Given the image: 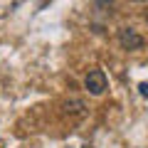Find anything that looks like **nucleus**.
Returning <instances> with one entry per match:
<instances>
[{
  "label": "nucleus",
  "mask_w": 148,
  "mask_h": 148,
  "mask_svg": "<svg viewBox=\"0 0 148 148\" xmlns=\"http://www.w3.org/2000/svg\"><path fill=\"white\" fill-rule=\"evenodd\" d=\"M116 40H119V45H121L123 49H128V52H136V49H141L143 45H146V40H143L133 27H121V30L116 32Z\"/></svg>",
  "instance_id": "f257e3e1"
},
{
  "label": "nucleus",
  "mask_w": 148,
  "mask_h": 148,
  "mask_svg": "<svg viewBox=\"0 0 148 148\" xmlns=\"http://www.w3.org/2000/svg\"><path fill=\"white\" fill-rule=\"evenodd\" d=\"M84 86H86V91H89L91 96H101L104 89H106V74L101 72V69H91L84 77Z\"/></svg>",
  "instance_id": "f03ea898"
},
{
  "label": "nucleus",
  "mask_w": 148,
  "mask_h": 148,
  "mask_svg": "<svg viewBox=\"0 0 148 148\" xmlns=\"http://www.w3.org/2000/svg\"><path fill=\"white\" fill-rule=\"evenodd\" d=\"M94 8L109 12V10H114V0H94Z\"/></svg>",
  "instance_id": "7ed1b4c3"
},
{
  "label": "nucleus",
  "mask_w": 148,
  "mask_h": 148,
  "mask_svg": "<svg viewBox=\"0 0 148 148\" xmlns=\"http://www.w3.org/2000/svg\"><path fill=\"white\" fill-rule=\"evenodd\" d=\"M138 91H141V94H143V96H148V84H146V82H143V84H141V86H138Z\"/></svg>",
  "instance_id": "20e7f679"
},
{
  "label": "nucleus",
  "mask_w": 148,
  "mask_h": 148,
  "mask_svg": "<svg viewBox=\"0 0 148 148\" xmlns=\"http://www.w3.org/2000/svg\"><path fill=\"white\" fill-rule=\"evenodd\" d=\"M131 3H146V0H131Z\"/></svg>",
  "instance_id": "39448f33"
},
{
  "label": "nucleus",
  "mask_w": 148,
  "mask_h": 148,
  "mask_svg": "<svg viewBox=\"0 0 148 148\" xmlns=\"http://www.w3.org/2000/svg\"><path fill=\"white\" fill-rule=\"evenodd\" d=\"M146 20H148V12H146Z\"/></svg>",
  "instance_id": "423d86ee"
}]
</instances>
